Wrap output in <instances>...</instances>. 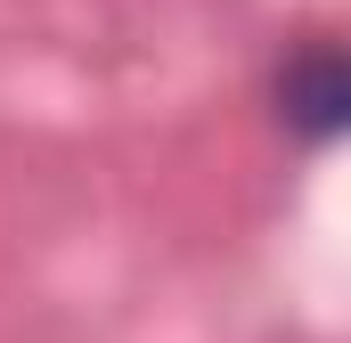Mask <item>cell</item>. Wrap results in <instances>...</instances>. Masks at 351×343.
Wrapping results in <instances>:
<instances>
[{
	"label": "cell",
	"instance_id": "6da1fadb",
	"mask_svg": "<svg viewBox=\"0 0 351 343\" xmlns=\"http://www.w3.org/2000/svg\"><path fill=\"white\" fill-rule=\"evenodd\" d=\"M278 123L302 147H335L351 131V58L335 41H302L278 66Z\"/></svg>",
	"mask_w": 351,
	"mask_h": 343
}]
</instances>
